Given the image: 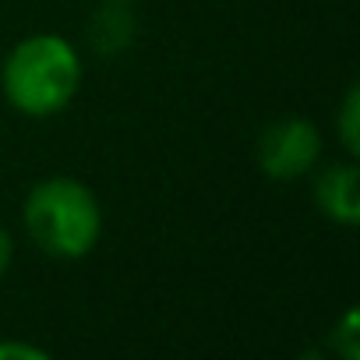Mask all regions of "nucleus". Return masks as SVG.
Returning <instances> with one entry per match:
<instances>
[{"label": "nucleus", "mask_w": 360, "mask_h": 360, "mask_svg": "<svg viewBox=\"0 0 360 360\" xmlns=\"http://www.w3.org/2000/svg\"><path fill=\"white\" fill-rule=\"evenodd\" d=\"M314 205L321 209L325 219H332L339 226H356L360 223V173H356L349 155L318 173Z\"/></svg>", "instance_id": "nucleus-4"}, {"label": "nucleus", "mask_w": 360, "mask_h": 360, "mask_svg": "<svg viewBox=\"0 0 360 360\" xmlns=\"http://www.w3.org/2000/svg\"><path fill=\"white\" fill-rule=\"evenodd\" d=\"M11 262H15V237H11L4 226H0V279L8 276Z\"/></svg>", "instance_id": "nucleus-9"}, {"label": "nucleus", "mask_w": 360, "mask_h": 360, "mask_svg": "<svg viewBox=\"0 0 360 360\" xmlns=\"http://www.w3.org/2000/svg\"><path fill=\"white\" fill-rule=\"evenodd\" d=\"M32 244L60 262L89 258L103 237V205L78 176H43L22 205Z\"/></svg>", "instance_id": "nucleus-2"}, {"label": "nucleus", "mask_w": 360, "mask_h": 360, "mask_svg": "<svg viewBox=\"0 0 360 360\" xmlns=\"http://www.w3.org/2000/svg\"><path fill=\"white\" fill-rule=\"evenodd\" d=\"M0 89L22 117H57L82 89V57L60 32H32L18 39L0 68Z\"/></svg>", "instance_id": "nucleus-1"}, {"label": "nucleus", "mask_w": 360, "mask_h": 360, "mask_svg": "<svg viewBox=\"0 0 360 360\" xmlns=\"http://www.w3.org/2000/svg\"><path fill=\"white\" fill-rule=\"evenodd\" d=\"M335 131H339V141L346 148L349 159L360 155V89L349 85L342 103H339V117H335Z\"/></svg>", "instance_id": "nucleus-6"}, {"label": "nucleus", "mask_w": 360, "mask_h": 360, "mask_svg": "<svg viewBox=\"0 0 360 360\" xmlns=\"http://www.w3.org/2000/svg\"><path fill=\"white\" fill-rule=\"evenodd\" d=\"M92 39L103 53H120L131 39V25L124 18V4H106L103 15H96V25H92Z\"/></svg>", "instance_id": "nucleus-5"}, {"label": "nucleus", "mask_w": 360, "mask_h": 360, "mask_svg": "<svg viewBox=\"0 0 360 360\" xmlns=\"http://www.w3.org/2000/svg\"><path fill=\"white\" fill-rule=\"evenodd\" d=\"M0 360H50V349L32 346V342H18V339H4L0 342Z\"/></svg>", "instance_id": "nucleus-8"}, {"label": "nucleus", "mask_w": 360, "mask_h": 360, "mask_svg": "<svg viewBox=\"0 0 360 360\" xmlns=\"http://www.w3.org/2000/svg\"><path fill=\"white\" fill-rule=\"evenodd\" d=\"M332 349L346 360H356L360 356V342H356V311H346L342 314V325L335 328L332 335Z\"/></svg>", "instance_id": "nucleus-7"}, {"label": "nucleus", "mask_w": 360, "mask_h": 360, "mask_svg": "<svg viewBox=\"0 0 360 360\" xmlns=\"http://www.w3.org/2000/svg\"><path fill=\"white\" fill-rule=\"evenodd\" d=\"M103 4H124L127 8V4H134V0H103Z\"/></svg>", "instance_id": "nucleus-10"}, {"label": "nucleus", "mask_w": 360, "mask_h": 360, "mask_svg": "<svg viewBox=\"0 0 360 360\" xmlns=\"http://www.w3.org/2000/svg\"><path fill=\"white\" fill-rule=\"evenodd\" d=\"M321 131L307 117H279L258 138V166L269 180H297L321 159Z\"/></svg>", "instance_id": "nucleus-3"}]
</instances>
